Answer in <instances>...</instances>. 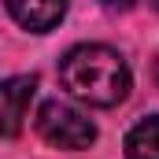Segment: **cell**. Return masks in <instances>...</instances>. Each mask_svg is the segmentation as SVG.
Returning <instances> with one entry per match:
<instances>
[{
    "label": "cell",
    "instance_id": "1",
    "mask_svg": "<svg viewBox=\"0 0 159 159\" xmlns=\"http://www.w3.org/2000/svg\"><path fill=\"white\" fill-rule=\"evenodd\" d=\"M59 81L89 107H115L133 89L129 63L107 44H74L59 59Z\"/></svg>",
    "mask_w": 159,
    "mask_h": 159
},
{
    "label": "cell",
    "instance_id": "2",
    "mask_svg": "<svg viewBox=\"0 0 159 159\" xmlns=\"http://www.w3.org/2000/svg\"><path fill=\"white\" fill-rule=\"evenodd\" d=\"M34 126H37L41 141H48L52 148H67V152H81L96 141V126L63 100H44L37 107Z\"/></svg>",
    "mask_w": 159,
    "mask_h": 159
},
{
    "label": "cell",
    "instance_id": "3",
    "mask_svg": "<svg viewBox=\"0 0 159 159\" xmlns=\"http://www.w3.org/2000/svg\"><path fill=\"white\" fill-rule=\"evenodd\" d=\"M34 93H37L34 74H15V78L0 81V137H19L22 133Z\"/></svg>",
    "mask_w": 159,
    "mask_h": 159
},
{
    "label": "cell",
    "instance_id": "4",
    "mask_svg": "<svg viewBox=\"0 0 159 159\" xmlns=\"http://www.w3.org/2000/svg\"><path fill=\"white\" fill-rule=\"evenodd\" d=\"M4 4H7V15L30 34L56 30L67 15V0H4Z\"/></svg>",
    "mask_w": 159,
    "mask_h": 159
},
{
    "label": "cell",
    "instance_id": "5",
    "mask_svg": "<svg viewBox=\"0 0 159 159\" xmlns=\"http://www.w3.org/2000/svg\"><path fill=\"white\" fill-rule=\"evenodd\" d=\"M126 159H159V115L141 119L126 133Z\"/></svg>",
    "mask_w": 159,
    "mask_h": 159
},
{
    "label": "cell",
    "instance_id": "6",
    "mask_svg": "<svg viewBox=\"0 0 159 159\" xmlns=\"http://www.w3.org/2000/svg\"><path fill=\"white\" fill-rule=\"evenodd\" d=\"M100 4H104L107 11H133L141 0H100Z\"/></svg>",
    "mask_w": 159,
    "mask_h": 159
},
{
    "label": "cell",
    "instance_id": "7",
    "mask_svg": "<svg viewBox=\"0 0 159 159\" xmlns=\"http://www.w3.org/2000/svg\"><path fill=\"white\" fill-rule=\"evenodd\" d=\"M148 4H152V7H156V11H159V0H148Z\"/></svg>",
    "mask_w": 159,
    "mask_h": 159
},
{
    "label": "cell",
    "instance_id": "8",
    "mask_svg": "<svg viewBox=\"0 0 159 159\" xmlns=\"http://www.w3.org/2000/svg\"><path fill=\"white\" fill-rule=\"evenodd\" d=\"M156 81H159V59H156Z\"/></svg>",
    "mask_w": 159,
    "mask_h": 159
}]
</instances>
